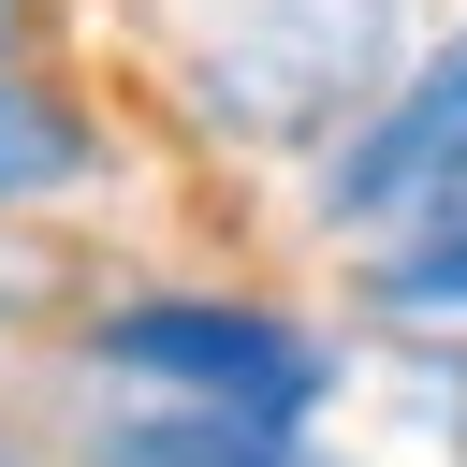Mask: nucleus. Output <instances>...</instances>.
<instances>
[{
  "instance_id": "f257e3e1",
  "label": "nucleus",
  "mask_w": 467,
  "mask_h": 467,
  "mask_svg": "<svg viewBox=\"0 0 467 467\" xmlns=\"http://www.w3.org/2000/svg\"><path fill=\"white\" fill-rule=\"evenodd\" d=\"M117 379H161L175 409H234V423H306L336 394V350L277 306H204V292H146V306H102L88 336Z\"/></svg>"
},
{
  "instance_id": "f03ea898",
  "label": "nucleus",
  "mask_w": 467,
  "mask_h": 467,
  "mask_svg": "<svg viewBox=\"0 0 467 467\" xmlns=\"http://www.w3.org/2000/svg\"><path fill=\"white\" fill-rule=\"evenodd\" d=\"M321 204H336V234H423V219H467V29L336 146V175H321Z\"/></svg>"
},
{
  "instance_id": "7ed1b4c3",
  "label": "nucleus",
  "mask_w": 467,
  "mask_h": 467,
  "mask_svg": "<svg viewBox=\"0 0 467 467\" xmlns=\"http://www.w3.org/2000/svg\"><path fill=\"white\" fill-rule=\"evenodd\" d=\"M102 467H321V452H292V423H234V409H146L102 438Z\"/></svg>"
},
{
  "instance_id": "20e7f679",
  "label": "nucleus",
  "mask_w": 467,
  "mask_h": 467,
  "mask_svg": "<svg viewBox=\"0 0 467 467\" xmlns=\"http://www.w3.org/2000/svg\"><path fill=\"white\" fill-rule=\"evenodd\" d=\"M88 175V117H58L15 58H0V204H29V190H73Z\"/></svg>"
},
{
  "instance_id": "39448f33",
  "label": "nucleus",
  "mask_w": 467,
  "mask_h": 467,
  "mask_svg": "<svg viewBox=\"0 0 467 467\" xmlns=\"http://www.w3.org/2000/svg\"><path fill=\"white\" fill-rule=\"evenodd\" d=\"M379 306H409V321H467V219L394 234V248H379Z\"/></svg>"
},
{
  "instance_id": "423d86ee",
  "label": "nucleus",
  "mask_w": 467,
  "mask_h": 467,
  "mask_svg": "<svg viewBox=\"0 0 467 467\" xmlns=\"http://www.w3.org/2000/svg\"><path fill=\"white\" fill-rule=\"evenodd\" d=\"M0 29H15V0H0Z\"/></svg>"
}]
</instances>
